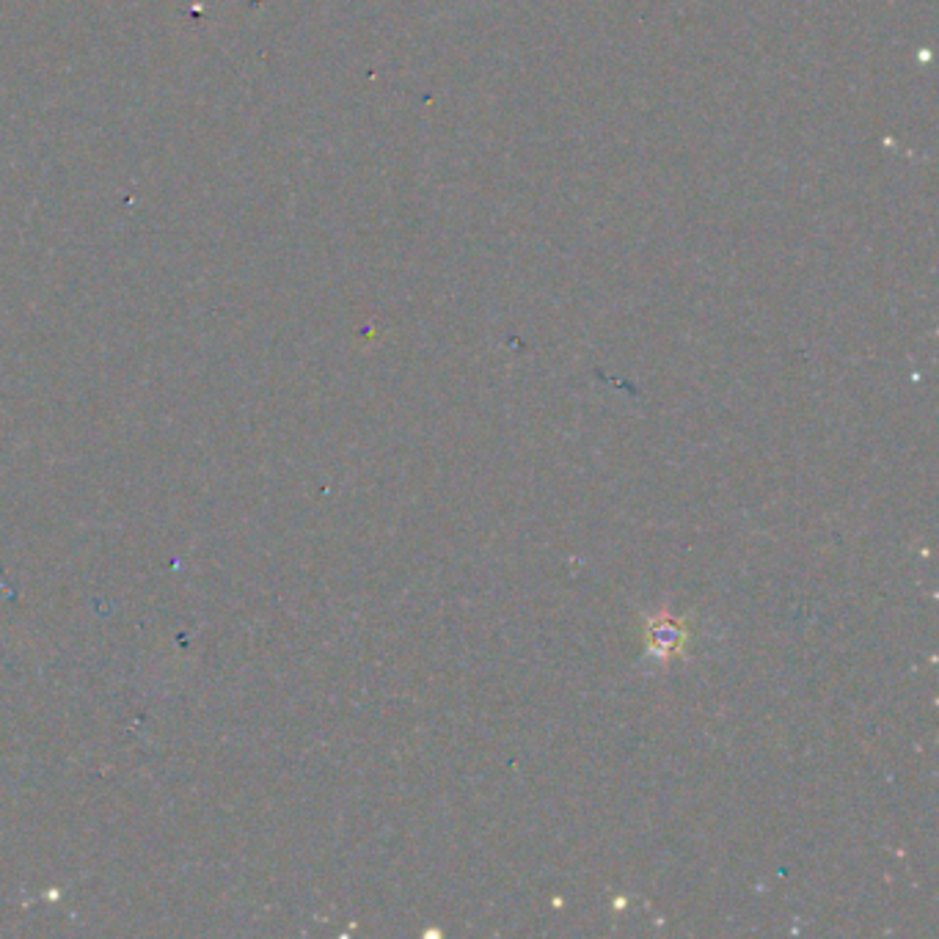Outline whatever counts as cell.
Here are the masks:
<instances>
[{"instance_id":"1","label":"cell","mask_w":939,"mask_h":939,"mask_svg":"<svg viewBox=\"0 0 939 939\" xmlns=\"http://www.w3.org/2000/svg\"><path fill=\"white\" fill-rule=\"evenodd\" d=\"M689 640V631H686V622L678 620L673 615H656L648 620L645 626V645L648 653L656 659L678 656L686 648Z\"/></svg>"}]
</instances>
